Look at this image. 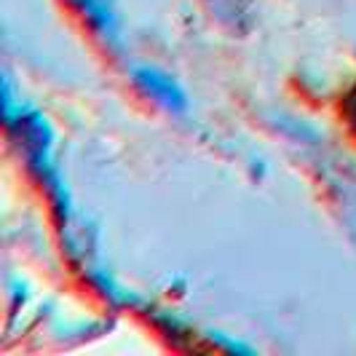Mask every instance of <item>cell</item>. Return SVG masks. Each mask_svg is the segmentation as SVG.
Listing matches in <instances>:
<instances>
[{"label":"cell","mask_w":356,"mask_h":356,"mask_svg":"<svg viewBox=\"0 0 356 356\" xmlns=\"http://www.w3.org/2000/svg\"><path fill=\"white\" fill-rule=\"evenodd\" d=\"M134 78H137V83H140L156 102L166 105L169 110H182V107L188 105L185 91L177 86V81H172L169 75H163V72L156 70V67H137V70H134Z\"/></svg>","instance_id":"obj_1"},{"label":"cell","mask_w":356,"mask_h":356,"mask_svg":"<svg viewBox=\"0 0 356 356\" xmlns=\"http://www.w3.org/2000/svg\"><path fill=\"white\" fill-rule=\"evenodd\" d=\"M75 3L86 11V17H89L99 30H105V33L113 30V14H110V8L105 6V0H75Z\"/></svg>","instance_id":"obj_2"}]
</instances>
